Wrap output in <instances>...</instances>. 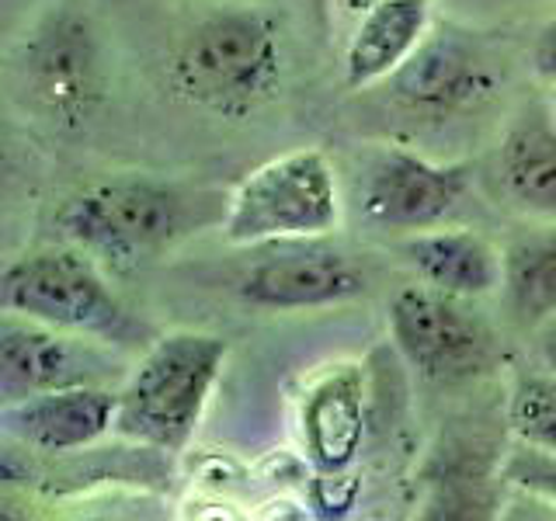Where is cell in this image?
<instances>
[{
    "label": "cell",
    "mask_w": 556,
    "mask_h": 521,
    "mask_svg": "<svg viewBox=\"0 0 556 521\" xmlns=\"http://www.w3.org/2000/svg\"><path fill=\"white\" fill-rule=\"evenodd\" d=\"M170 94L223 122H248L289 80V31L265 4H216L188 22L167 63Z\"/></svg>",
    "instance_id": "obj_1"
},
{
    "label": "cell",
    "mask_w": 556,
    "mask_h": 521,
    "mask_svg": "<svg viewBox=\"0 0 556 521\" xmlns=\"http://www.w3.org/2000/svg\"><path fill=\"white\" fill-rule=\"evenodd\" d=\"M213 208L226 213V199L132 170L70 195L56 213V230L109 275H132L199 233V226L213 219Z\"/></svg>",
    "instance_id": "obj_2"
},
{
    "label": "cell",
    "mask_w": 556,
    "mask_h": 521,
    "mask_svg": "<svg viewBox=\"0 0 556 521\" xmlns=\"http://www.w3.org/2000/svg\"><path fill=\"white\" fill-rule=\"evenodd\" d=\"M230 344L205 330L153 338L118 382L115 434L150 452H185L213 399Z\"/></svg>",
    "instance_id": "obj_3"
},
{
    "label": "cell",
    "mask_w": 556,
    "mask_h": 521,
    "mask_svg": "<svg viewBox=\"0 0 556 521\" xmlns=\"http://www.w3.org/2000/svg\"><path fill=\"white\" fill-rule=\"evenodd\" d=\"M11 91L56 132H77L109 98V63L91 14L52 4L11 52Z\"/></svg>",
    "instance_id": "obj_4"
},
{
    "label": "cell",
    "mask_w": 556,
    "mask_h": 521,
    "mask_svg": "<svg viewBox=\"0 0 556 521\" xmlns=\"http://www.w3.org/2000/svg\"><path fill=\"white\" fill-rule=\"evenodd\" d=\"M0 313H17L112 347L143 338V323L118 300L112 275L66 240L8 260L0 271Z\"/></svg>",
    "instance_id": "obj_5"
},
{
    "label": "cell",
    "mask_w": 556,
    "mask_h": 521,
    "mask_svg": "<svg viewBox=\"0 0 556 521\" xmlns=\"http://www.w3.org/2000/svg\"><path fill=\"white\" fill-rule=\"evenodd\" d=\"M344 202L330 156L317 147L289 150L254 167L230 195L219 233L233 247L320 240L341 230Z\"/></svg>",
    "instance_id": "obj_6"
},
{
    "label": "cell",
    "mask_w": 556,
    "mask_h": 521,
    "mask_svg": "<svg viewBox=\"0 0 556 521\" xmlns=\"http://www.w3.org/2000/svg\"><path fill=\"white\" fill-rule=\"evenodd\" d=\"M477 300L439 292L431 285H404L390 295L387 330L407 369L428 386L452 390L477 382L501 361V344Z\"/></svg>",
    "instance_id": "obj_7"
},
{
    "label": "cell",
    "mask_w": 556,
    "mask_h": 521,
    "mask_svg": "<svg viewBox=\"0 0 556 521\" xmlns=\"http://www.w3.org/2000/svg\"><path fill=\"white\" fill-rule=\"evenodd\" d=\"M508 63L486 35L456 22H434L414 56L379 87L414 118L445 122L494 104Z\"/></svg>",
    "instance_id": "obj_8"
},
{
    "label": "cell",
    "mask_w": 556,
    "mask_h": 521,
    "mask_svg": "<svg viewBox=\"0 0 556 521\" xmlns=\"http://www.w3.org/2000/svg\"><path fill=\"white\" fill-rule=\"evenodd\" d=\"M473 191V167L431 161L407 147H382L365 161L355 181L362 219L382 233L407 237L445 226Z\"/></svg>",
    "instance_id": "obj_9"
},
{
    "label": "cell",
    "mask_w": 556,
    "mask_h": 521,
    "mask_svg": "<svg viewBox=\"0 0 556 521\" xmlns=\"http://www.w3.org/2000/svg\"><path fill=\"white\" fill-rule=\"evenodd\" d=\"M257 260L237 275L233 292L254 309L268 313H309L355 303L369 292V275L352 254L320 240L268 243Z\"/></svg>",
    "instance_id": "obj_10"
},
{
    "label": "cell",
    "mask_w": 556,
    "mask_h": 521,
    "mask_svg": "<svg viewBox=\"0 0 556 521\" xmlns=\"http://www.w3.org/2000/svg\"><path fill=\"white\" fill-rule=\"evenodd\" d=\"M115 376L118 355L112 344L0 313V404L87 382L112 386Z\"/></svg>",
    "instance_id": "obj_11"
},
{
    "label": "cell",
    "mask_w": 556,
    "mask_h": 521,
    "mask_svg": "<svg viewBox=\"0 0 556 521\" xmlns=\"http://www.w3.org/2000/svg\"><path fill=\"white\" fill-rule=\"evenodd\" d=\"M369 431V382L362 361H334L306 382L300 396V442L309 466L344 480L358 462Z\"/></svg>",
    "instance_id": "obj_12"
},
{
    "label": "cell",
    "mask_w": 556,
    "mask_h": 521,
    "mask_svg": "<svg viewBox=\"0 0 556 521\" xmlns=\"http://www.w3.org/2000/svg\"><path fill=\"white\" fill-rule=\"evenodd\" d=\"M118 386H63L0 404L4 439L39 456H70L115 434Z\"/></svg>",
    "instance_id": "obj_13"
},
{
    "label": "cell",
    "mask_w": 556,
    "mask_h": 521,
    "mask_svg": "<svg viewBox=\"0 0 556 521\" xmlns=\"http://www.w3.org/2000/svg\"><path fill=\"white\" fill-rule=\"evenodd\" d=\"M494 185L526 219L556 223V115L549 98H529L508 115L494 147Z\"/></svg>",
    "instance_id": "obj_14"
},
{
    "label": "cell",
    "mask_w": 556,
    "mask_h": 521,
    "mask_svg": "<svg viewBox=\"0 0 556 521\" xmlns=\"http://www.w3.org/2000/svg\"><path fill=\"white\" fill-rule=\"evenodd\" d=\"M393 251L417 282L459 300H486L501 289V247L469 226H431L407 233Z\"/></svg>",
    "instance_id": "obj_15"
},
{
    "label": "cell",
    "mask_w": 556,
    "mask_h": 521,
    "mask_svg": "<svg viewBox=\"0 0 556 521\" xmlns=\"http://www.w3.org/2000/svg\"><path fill=\"white\" fill-rule=\"evenodd\" d=\"M434 28L431 0H379L365 11L344 46V87L369 91L390 80Z\"/></svg>",
    "instance_id": "obj_16"
},
{
    "label": "cell",
    "mask_w": 556,
    "mask_h": 521,
    "mask_svg": "<svg viewBox=\"0 0 556 521\" xmlns=\"http://www.w3.org/2000/svg\"><path fill=\"white\" fill-rule=\"evenodd\" d=\"M501 306L518 330L556 313V223L532 219L501 243Z\"/></svg>",
    "instance_id": "obj_17"
},
{
    "label": "cell",
    "mask_w": 556,
    "mask_h": 521,
    "mask_svg": "<svg viewBox=\"0 0 556 521\" xmlns=\"http://www.w3.org/2000/svg\"><path fill=\"white\" fill-rule=\"evenodd\" d=\"M504 421L511 439L556 452V376L535 358L511 365Z\"/></svg>",
    "instance_id": "obj_18"
},
{
    "label": "cell",
    "mask_w": 556,
    "mask_h": 521,
    "mask_svg": "<svg viewBox=\"0 0 556 521\" xmlns=\"http://www.w3.org/2000/svg\"><path fill=\"white\" fill-rule=\"evenodd\" d=\"M501 483L556 511V452L515 439L501 459Z\"/></svg>",
    "instance_id": "obj_19"
},
{
    "label": "cell",
    "mask_w": 556,
    "mask_h": 521,
    "mask_svg": "<svg viewBox=\"0 0 556 521\" xmlns=\"http://www.w3.org/2000/svg\"><path fill=\"white\" fill-rule=\"evenodd\" d=\"M529 69L539 84L556 87V14L546 17L535 31V39L529 46Z\"/></svg>",
    "instance_id": "obj_20"
},
{
    "label": "cell",
    "mask_w": 556,
    "mask_h": 521,
    "mask_svg": "<svg viewBox=\"0 0 556 521\" xmlns=\"http://www.w3.org/2000/svg\"><path fill=\"white\" fill-rule=\"evenodd\" d=\"M532 355L543 369L556 376V313L532 330Z\"/></svg>",
    "instance_id": "obj_21"
},
{
    "label": "cell",
    "mask_w": 556,
    "mask_h": 521,
    "mask_svg": "<svg viewBox=\"0 0 556 521\" xmlns=\"http://www.w3.org/2000/svg\"><path fill=\"white\" fill-rule=\"evenodd\" d=\"M379 0H330V17H341V22H358V17L376 8Z\"/></svg>",
    "instance_id": "obj_22"
},
{
    "label": "cell",
    "mask_w": 556,
    "mask_h": 521,
    "mask_svg": "<svg viewBox=\"0 0 556 521\" xmlns=\"http://www.w3.org/2000/svg\"><path fill=\"white\" fill-rule=\"evenodd\" d=\"M306 8L313 11V17H317V25L324 31L334 28V17H330V0H306Z\"/></svg>",
    "instance_id": "obj_23"
},
{
    "label": "cell",
    "mask_w": 556,
    "mask_h": 521,
    "mask_svg": "<svg viewBox=\"0 0 556 521\" xmlns=\"http://www.w3.org/2000/svg\"><path fill=\"white\" fill-rule=\"evenodd\" d=\"M546 98H549V109H553V115H556V87H546Z\"/></svg>",
    "instance_id": "obj_24"
}]
</instances>
